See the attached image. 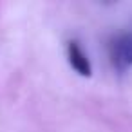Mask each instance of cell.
Here are the masks:
<instances>
[{"label": "cell", "mask_w": 132, "mask_h": 132, "mask_svg": "<svg viewBox=\"0 0 132 132\" xmlns=\"http://www.w3.org/2000/svg\"><path fill=\"white\" fill-rule=\"evenodd\" d=\"M109 58L118 71H125L132 65V31L114 35L109 40Z\"/></svg>", "instance_id": "obj_1"}, {"label": "cell", "mask_w": 132, "mask_h": 132, "mask_svg": "<svg viewBox=\"0 0 132 132\" xmlns=\"http://www.w3.org/2000/svg\"><path fill=\"white\" fill-rule=\"evenodd\" d=\"M67 60L69 65L80 74V76H90L92 74V65L87 58V54L83 53V49L80 47V44L76 40H71L67 44Z\"/></svg>", "instance_id": "obj_2"}]
</instances>
